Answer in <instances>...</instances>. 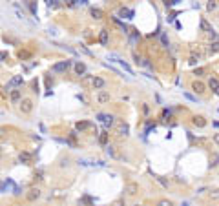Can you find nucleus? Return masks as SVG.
I'll return each mask as SVG.
<instances>
[{
	"mask_svg": "<svg viewBox=\"0 0 219 206\" xmlns=\"http://www.w3.org/2000/svg\"><path fill=\"white\" fill-rule=\"evenodd\" d=\"M137 206H141V204H137Z\"/></svg>",
	"mask_w": 219,
	"mask_h": 206,
	"instance_id": "36",
	"label": "nucleus"
},
{
	"mask_svg": "<svg viewBox=\"0 0 219 206\" xmlns=\"http://www.w3.org/2000/svg\"><path fill=\"white\" fill-rule=\"evenodd\" d=\"M157 206H173V204L170 203V201H166V199H163V201H159V203H157Z\"/></svg>",
	"mask_w": 219,
	"mask_h": 206,
	"instance_id": "24",
	"label": "nucleus"
},
{
	"mask_svg": "<svg viewBox=\"0 0 219 206\" xmlns=\"http://www.w3.org/2000/svg\"><path fill=\"white\" fill-rule=\"evenodd\" d=\"M38 197H40L38 188H31V190H29V193H28V199H29V201H35V199H38Z\"/></svg>",
	"mask_w": 219,
	"mask_h": 206,
	"instance_id": "8",
	"label": "nucleus"
},
{
	"mask_svg": "<svg viewBox=\"0 0 219 206\" xmlns=\"http://www.w3.org/2000/svg\"><path fill=\"white\" fill-rule=\"evenodd\" d=\"M208 86H210V89H212V91H219V82H217V79H210Z\"/></svg>",
	"mask_w": 219,
	"mask_h": 206,
	"instance_id": "16",
	"label": "nucleus"
},
{
	"mask_svg": "<svg viewBox=\"0 0 219 206\" xmlns=\"http://www.w3.org/2000/svg\"><path fill=\"white\" fill-rule=\"evenodd\" d=\"M206 7L210 9V11H214V9L217 7V4H216V2H208V4H206Z\"/></svg>",
	"mask_w": 219,
	"mask_h": 206,
	"instance_id": "26",
	"label": "nucleus"
},
{
	"mask_svg": "<svg viewBox=\"0 0 219 206\" xmlns=\"http://www.w3.org/2000/svg\"><path fill=\"white\" fill-rule=\"evenodd\" d=\"M20 109L24 113H31V109H33V102L29 99H24L22 102H20Z\"/></svg>",
	"mask_w": 219,
	"mask_h": 206,
	"instance_id": "4",
	"label": "nucleus"
},
{
	"mask_svg": "<svg viewBox=\"0 0 219 206\" xmlns=\"http://www.w3.org/2000/svg\"><path fill=\"white\" fill-rule=\"evenodd\" d=\"M219 164V153H212V157H210V168H216Z\"/></svg>",
	"mask_w": 219,
	"mask_h": 206,
	"instance_id": "14",
	"label": "nucleus"
},
{
	"mask_svg": "<svg viewBox=\"0 0 219 206\" xmlns=\"http://www.w3.org/2000/svg\"><path fill=\"white\" fill-rule=\"evenodd\" d=\"M89 126V122H77V130H81V132H82V130H86Z\"/></svg>",
	"mask_w": 219,
	"mask_h": 206,
	"instance_id": "22",
	"label": "nucleus"
},
{
	"mask_svg": "<svg viewBox=\"0 0 219 206\" xmlns=\"http://www.w3.org/2000/svg\"><path fill=\"white\" fill-rule=\"evenodd\" d=\"M163 117H164V119L170 117V111H168V109H164V111H163Z\"/></svg>",
	"mask_w": 219,
	"mask_h": 206,
	"instance_id": "35",
	"label": "nucleus"
},
{
	"mask_svg": "<svg viewBox=\"0 0 219 206\" xmlns=\"http://www.w3.org/2000/svg\"><path fill=\"white\" fill-rule=\"evenodd\" d=\"M185 97L188 100H192V102H195V100H197V97H193V95H190V93H185Z\"/></svg>",
	"mask_w": 219,
	"mask_h": 206,
	"instance_id": "27",
	"label": "nucleus"
},
{
	"mask_svg": "<svg viewBox=\"0 0 219 206\" xmlns=\"http://www.w3.org/2000/svg\"><path fill=\"white\" fill-rule=\"evenodd\" d=\"M192 88H193V91H195V93L205 91V84H203V82H193V84H192Z\"/></svg>",
	"mask_w": 219,
	"mask_h": 206,
	"instance_id": "13",
	"label": "nucleus"
},
{
	"mask_svg": "<svg viewBox=\"0 0 219 206\" xmlns=\"http://www.w3.org/2000/svg\"><path fill=\"white\" fill-rule=\"evenodd\" d=\"M193 124H195L197 128H205L206 126V120H205V117H193V120H192Z\"/></svg>",
	"mask_w": 219,
	"mask_h": 206,
	"instance_id": "9",
	"label": "nucleus"
},
{
	"mask_svg": "<svg viewBox=\"0 0 219 206\" xmlns=\"http://www.w3.org/2000/svg\"><path fill=\"white\" fill-rule=\"evenodd\" d=\"M24 84V79H22V75H15V77L9 80V82L6 84V89L9 91V89H13V88H17V86H22Z\"/></svg>",
	"mask_w": 219,
	"mask_h": 206,
	"instance_id": "1",
	"label": "nucleus"
},
{
	"mask_svg": "<svg viewBox=\"0 0 219 206\" xmlns=\"http://www.w3.org/2000/svg\"><path fill=\"white\" fill-rule=\"evenodd\" d=\"M137 188H139V186H137L135 183L128 184V193H130V195H135V193H137Z\"/></svg>",
	"mask_w": 219,
	"mask_h": 206,
	"instance_id": "19",
	"label": "nucleus"
},
{
	"mask_svg": "<svg viewBox=\"0 0 219 206\" xmlns=\"http://www.w3.org/2000/svg\"><path fill=\"white\" fill-rule=\"evenodd\" d=\"M179 0H170V2H166V6H177Z\"/></svg>",
	"mask_w": 219,
	"mask_h": 206,
	"instance_id": "30",
	"label": "nucleus"
},
{
	"mask_svg": "<svg viewBox=\"0 0 219 206\" xmlns=\"http://www.w3.org/2000/svg\"><path fill=\"white\" fill-rule=\"evenodd\" d=\"M82 82H91V84H93V79H91V77H89V75H86V77H84V79H82Z\"/></svg>",
	"mask_w": 219,
	"mask_h": 206,
	"instance_id": "28",
	"label": "nucleus"
},
{
	"mask_svg": "<svg viewBox=\"0 0 219 206\" xmlns=\"http://www.w3.org/2000/svg\"><path fill=\"white\" fill-rule=\"evenodd\" d=\"M157 181H159V183H161V184H163V186H168V183H166V181H164L163 177H157Z\"/></svg>",
	"mask_w": 219,
	"mask_h": 206,
	"instance_id": "32",
	"label": "nucleus"
},
{
	"mask_svg": "<svg viewBox=\"0 0 219 206\" xmlns=\"http://www.w3.org/2000/svg\"><path fill=\"white\" fill-rule=\"evenodd\" d=\"M128 132H130V128H128V124H121L119 126V135H128Z\"/></svg>",
	"mask_w": 219,
	"mask_h": 206,
	"instance_id": "18",
	"label": "nucleus"
},
{
	"mask_svg": "<svg viewBox=\"0 0 219 206\" xmlns=\"http://www.w3.org/2000/svg\"><path fill=\"white\" fill-rule=\"evenodd\" d=\"M110 100V93L108 91H99V95H97V102L99 104H106Z\"/></svg>",
	"mask_w": 219,
	"mask_h": 206,
	"instance_id": "5",
	"label": "nucleus"
},
{
	"mask_svg": "<svg viewBox=\"0 0 219 206\" xmlns=\"http://www.w3.org/2000/svg\"><path fill=\"white\" fill-rule=\"evenodd\" d=\"M214 142H216V144H219V133H216V135H214Z\"/></svg>",
	"mask_w": 219,
	"mask_h": 206,
	"instance_id": "33",
	"label": "nucleus"
},
{
	"mask_svg": "<svg viewBox=\"0 0 219 206\" xmlns=\"http://www.w3.org/2000/svg\"><path fill=\"white\" fill-rule=\"evenodd\" d=\"M106 153H108L112 159H121V155H119V152H117L115 146H108V148H106Z\"/></svg>",
	"mask_w": 219,
	"mask_h": 206,
	"instance_id": "6",
	"label": "nucleus"
},
{
	"mask_svg": "<svg viewBox=\"0 0 219 206\" xmlns=\"http://www.w3.org/2000/svg\"><path fill=\"white\" fill-rule=\"evenodd\" d=\"M161 42H163V46H166V48H168V37H166V33H163V35H161Z\"/></svg>",
	"mask_w": 219,
	"mask_h": 206,
	"instance_id": "25",
	"label": "nucleus"
},
{
	"mask_svg": "<svg viewBox=\"0 0 219 206\" xmlns=\"http://www.w3.org/2000/svg\"><path fill=\"white\" fill-rule=\"evenodd\" d=\"M91 15H93V18H101L102 11H101V9H91Z\"/></svg>",
	"mask_w": 219,
	"mask_h": 206,
	"instance_id": "23",
	"label": "nucleus"
},
{
	"mask_svg": "<svg viewBox=\"0 0 219 206\" xmlns=\"http://www.w3.org/2000/svg\"><path fill=\"white\" fill-rule=\"evenodd\" d=\"M69 66H71V60H62V62H57L51 69H53L55 73H58V71H66Z\"/></svg>",
	"mask_w": 219,
	"mask_h": 206,
	"instance_id": "2",
	"label": "nucleus"
},
{
	"mask_svg": "<svg viewBox=\"0 0 219 206\" xmlns=\"http://www.w3.org/2000/svg\"><path fill=\"white\" fill-rule=\"evenodd\" d=\"M75 73L77 75H84V73H86V64H84V62H77L75 64Z\"/></svg>",
	"mask_w": 219,
	"mask_h": 206,
	"instance_id": "10",
	"label": "nucleus"
},
{
	"mask_svg": "<svg viewBox=\"0 0 219 206\" xmlns=\"http://www.w3.org/2000/svg\"><path fill=\"white\" fill-rule=\"evenodd\" d=\"M77 99H79V100H82L84 104H88V100H86V97H84V95H77Z\"/></svg>",
	"mask_w": 219,
	"mask_h": 206,
	"instance_id": "31",
	"label": "nucleus"
},
{
	"mask_svg": "<svg viewBox=\"0 0 219 206\" xmlns=\"http://www.w3.org/2000/svg\"><path fill=\"white\" fill-rule=\"evenodd\" d=\"M217 49H219V44H217V42H214V44H210V48H208V51H210V53H216Z\"/></svg>",
	"mask_w": 219,
	"mask_h": 206,
	"instance_id": "21",
	"label": "nucleus"
},
{
	"mask_svg": "<svg viewBox=\"0 0 219 206\" xmlns=\"http://www.w3.org/2000/svg\"><path fill=\"white\" fill-rule=\"evenodd\" d=\"M99 142H101V144H106V142H108V132H102V133H101Z\"/></svg>",
	"mask_w": 219,
	"mask_h": 206,
	"instance_id": "20",
	"label": "nucleus"
},
{
	"mask_svg": "<svg viewBox=\"0 0 219 206\" xmlns=\"http://www.w3.org/2000/svg\"><path fill=\"white\" fill-rule=\"evenodd\" d=\"M113 58H115V62H119V64H121V66H122L124 69H126V71H128V73H130V75H133V69H132L130 66H128V64H126V62H124V60H122V58H119V57H113Z\"/></svg>",
	"mask_w": 219,
	"mask_h": 206,
	"instance_id": "11",
	"label": "nucleus"
},
{
	"mask_svg": "<svg viewBox=\"0 0 219 206\" xmlns=\"http://www.w3.org/2000/svg\"><path fill=\"white\" fill-rule=\"evenodd\" d=\"M97 119L101 120V122L104 124L106 128H112V124H113V117L112 115H106V113H99L97 115Z\"/></svg>",
	"mask_w": 219,
	"mask_h": 206,
	"instance_id": "3",
	"label": "nucleus"
},
{
	"mask_svg": "<svg viewBox=\"0 0 219 206\" xmlns=\"http://www.w3.org/2000/svg\"><path fill=\"white\" fill-rule=\"evenodd\" d=\"M11 100L13 102H18V100H20V89H13L11 91Z\"/></svg>",
	"mask_w": 219,
	"mask_h": 206,
	"instance_id": "17",
	"label": "nucleus"
},
{
	"mask_svg": "<svg viewBox=\"0 0 219 206\" xmlns=\"http://www.w3.org/2000/svg\"><path fill=\"white\" fill-rule=\"evenodd\" d=\"M18 160H20V162H24V164H28L29 160H31V155H29L28 152H22L20 155H18Z\"/></svg>",
	"mask_w": 219,
	"mask_h": 206,
	"instance_id": "12",
	"label": "nucleus"
},
{
	"mask_svg": "<svg viewBox=\"0 0 219 206\" xmlns=\"http://www.w3.org/2000/svg\"><path fill=\"white\" fill-rule=\"evenodd\" d=\"M99 40H101L102 46H106V44H108V31H106V29H102V31H101V37H99Z\"/></svg>",
	"mask_w": 219,
	"mask_h": 206,
	"instance_id": "15",
	"label": "nucleus"
},
{
	"mask_svg": "<svg viewBox=\"0 0 219 206\" xmlns=\"http://www.w3.org/2000/svg\"><path fill=\"white\" fill-rule=\"evenodd\" d=\"M104 84H106V82H104V79L95 77V79H93V84H91V86L95 88V89H102V88H104Z\"/></svg>",
	"mask_w": 219,
	"mask_h": 206,
	"instance_id": "7",
	"label": "nucleus"
},
{
	"mask_svg": "<svg viewBox=\"0 0 219 206\" xmlns=\"http://www.w3.org/2000/svg\"><path fill=\"white\" fill-rule=\"evenodd\" d=\"M48 6L51 7V6H57V2H55V0H48Z\"/></svg>",
	"mask_w": 219,
	"mask_h": 206,
	"instance_id": "34",
	"label": "nucleus"
},
{
	"mask_svg": "<svg viewBox=\"0 0 219 206\" xmlns=\"http://www.w3.org/2000/svg\"><path fill=\"white\" fill-rule=\"evenodd\" d=\"M0 60H2V62H4V60H7V53L0 51Z\"/></svg>",
	"mask_w": 219,
	"mask_h": 206,
	"instance_id": "29",
	"label": "nucleus"
}]
</instances>
